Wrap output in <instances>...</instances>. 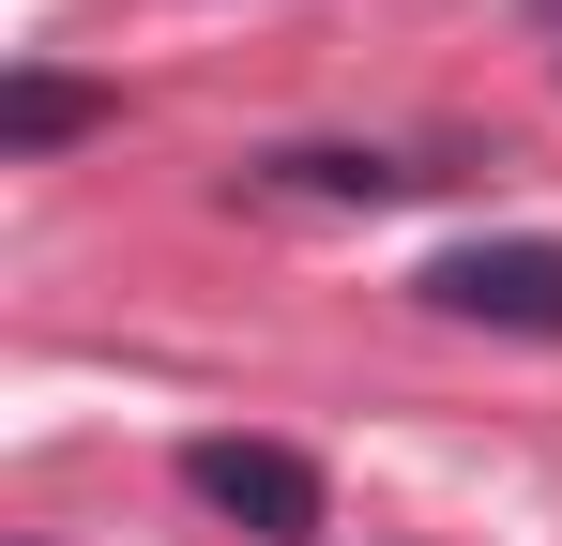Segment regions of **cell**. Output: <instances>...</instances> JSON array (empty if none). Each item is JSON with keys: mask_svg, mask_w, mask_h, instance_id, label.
<instances>
[{"mask_svg": "<svg viewBox=\"0 0 562 546\" xmlns=\"http://www.w3.org/2000/svg\"><path fill=\"white\" fill-rule=\"evenodd\" d=\"M183 501L198 516H228L244 546H304L319 516H335V486H319V455H289V441H183Z\"/></svg>", "mask_w": 562, "mask_h": 546, "instance_id": "obj_1", "label": "cell"}, {"mask_svg": "<svg viewBox=\"0 0 562 546\" xmlns=\"http://www.w3.org/2000/svg\"><path fill=\"white\" fill-rule=\"evenodd\" d=\"M426 304L471 319V334L562 350V243H548V228H517V243H441V259H426Z\"/></svg>", "mask_w": 562, "mask_h": 546, "instance_id": "obj_2", "label": "cell"}, {"mask_svg": "<svg viewBox=\"0 0 562 546\" xmlns=\"http://www.w3.org/2000/svg\"><path fill=\"white\" fill-rule=\"evenodd\" d=\"M106 122H122V91H92V77H46V61L0 77V152H15V168L77 152V137H106Z\"/></svg>", "mask_w": 562, "mask_h": 546, "instance_id": "obj_3", "label": "cell"}, {"mask_svg": "<svg viewBox=\"0 0 562 546\" xmlns=\"http://www.w3.org/2000/svg\"><path fill=\"white\" fill-rule=\"evenodd\" d=\"M259 168L289 182V197H411V168H395V152H335V137H304V152H259Z\"/></svg>", "mask_w": 562, "mask_h": 546, "instance_id": "obj_4", "label": "cell"}, {"mask_svg": "<svg viewBox=\"0 0 562 546\" xmlns=\"http://www.w3.org/2000/svg\"><path fill=\"white\" fill-rule=\"evenodd\" d=\"M532 15H562V0H532Z\"/></svg>", "mask_w": 562, "mask_h": 546, "instance_id": "obj_5", "label": "cell"}]
</instances>
